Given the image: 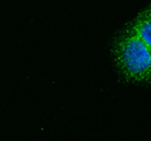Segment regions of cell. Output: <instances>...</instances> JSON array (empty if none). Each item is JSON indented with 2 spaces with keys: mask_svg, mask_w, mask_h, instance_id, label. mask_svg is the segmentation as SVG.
<instances>
[{
  "mask_svg": "<svg viewBox=\"0 0 151 141\" xmlns=\"http://www.w3.org/2000/svg\"><path fill=\"white\" fill-rule=\"evenodd\" d=\"M115 57L126 78L136 82L151 79V48L131 29L125 32L117 40Z\"/></svg>",
  "mask_w": 151,
  "mask_h": 141,
  "instance_id": "obj_1",
  "label": "cell"
},
{
  "mask_svg": "<svg viewBox=\"0 0 151 141\" xmlns=\"http://www.w3.org/2000/svg\"><path fill=\"white\" fill-rule=\"evenodd\" d=\"M130 29L135 33L144 43L151 48V8L145 10L136 18Z\"/></svg>",
  "mask_w": 151,
  "mask_h": 141,
  "instance_id": "obj_2",
  "label": "cell"
}]
</instances>
